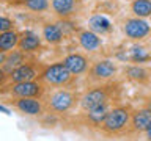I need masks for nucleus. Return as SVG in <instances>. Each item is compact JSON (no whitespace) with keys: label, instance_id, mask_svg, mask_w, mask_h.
<instances>
[{"label":"nucleus","instance_id":"nucleus-1","mask_svg":"<svg viewBox=\"0 0 151 141\" xmlns=\"http://www.w3.org/2000/svg\"><path fill=\"white\" fill-rule=\"evenodd\" d=\"M121 93V85L118 82H106L99 83L96 86L90 88L85 91L80 97V110L82 111H90L93 108H98L101 105L113 103L120 97Z\"/></svg>","mask_w":151,"mask_h":141},{"label":"nucleus","instance_id":"nucleus-2","mask_svg":"<svg viewBox=\"0 0 151 141\" xmlns=\"http://www.w3.org/2000/svg\"><path fill=\"white\" fill-rule=\"evenodd\" d=\"M132 111L134 110L129 105H113L104 119L102 125L99 127V132L106 136L126 135V130L132 118Z\"/></svg>","mask_w":151,"mask_h":141},{"label":"nucleus","instance_id":"nucleus-3","mask_svg":"<svg viewBox=\"0 0 151 141\" xmlns=\"http://www.w3.org/2000/svg\"><path fill=\"white\" fill-rule=\"evenodd\" d=\"M80 97L82 96H79L76 91H71L68 88H58L47 96L44 103L47 111L52 115H66L80 105Z\"/></svg>","mask_w":151,"mask_h":141},{"label":"nucleus","instance_id":"nucleus-4","mask_svg":"<svg viewBox=\"0 0 151 141\" xmlns=\"http://www.w3.org/2000/svg\"><path fill=\"white\" fill-rule=\"evenodd\" d=\"M40 80L52 88H69L76 82V75L69 72V69L63 64V61H58V63L44 66Z\"/></svg>","mask_w":151,"mask_h":141},{"label":"nucleus","instance_id":"nucleus-5","mask_svg":"<svg viewBox=\"0 0 151 141\" xmlns=\"http://www.w3.org/2000/svg\"><path fill=\"white\" fill-rule=\"evenodd\" d=\"M44 82L40 78L30 80V82H21V83H6L2 86V94H8L9 97H36L42 99L46 94Z\"/></svg>","mask_w":151,"mask_h":141},{"label":"nucleus","instance_id":"nucleus-6","mask_svg":"<svg viewBox=\"0 0 151 141\" xmlns=\"http://www.w3.org/2000/svg\"><path fill=\"white\" fill-rule=\"evenodd\" d=\"M44 69V64H38L36 61H27L16 69H13L9 74H2V86L6 83H21L30 82V80L40 78V75Z\"/></svg>","mask_w":151,"mask_h":141},{"label":"nucleus","instance_id":"nucleus-7","mask_svg":"<svg viewBox=\"0 0 151 141\" xmlns=\"http://www.w3.org/2000/svg\"><path fill=\"white\" fill-rule=\"evenodd\" d=\"M118 68L112 60H98L90 66L88 80L94 83H106L116 75Z\"/></svg>","mask_w":151,"mask_h":141},{"label":"nucleus","instance_id":"nucleus-8","mask_svg":"<svg viewBox=\"0 0 151 141\" xmlns=\"http://www.w3.org/2000/svg\"><path fill=\"white\" fill-rule=\"evenodd\" d=\"M9 105L27 116H42L47 110L46 103L36 97H11Z\"/></svg>","mask_w":151,"mask_h":141},{"label":"nucleus","instance_id":"nucleus-9","mask_svg":"<svg viewBox=\"0 0 151 141\" xmlns=\"http://www.w3.org/2000/svg\"><path fill=\"white\" fill-rule=\"evenodd\" d=\"M123 33L131 41H142L151 35V25L142 17H127L123 22Z\"/></svg>","mask_w":151,"mask_h":141},{"label":"nucleus","instance_id":"nucleus-10","mask_svg":"<svg viewBox=\"0 0 151 141\" xmlns=\"http://www.w3.org/2000/svg\"><path fill=\"white\" fill-rule=\"evenodd\" d=\"M83 0H50V9L57 17L71 19L80 13Z\"/></svg>","mask_w":151,"mask_h":141},{"label":"nucleus","instance_id":"nucleus-11","mask_svg":"<svg viewBox=\"0 0 151 141\" xmlns=\"http://www.w3.org/2000/svg\"><path fill=\"white\" fill-rule=\"evenodd\" d=\"M63 64L69 69V72L79 77V75H83L90 70V66H91V61L87 55L80 53V52H73V53H68L63 60Z\"/></svg>","mask_w":151,"mask_h":141},{"label":"nucleus","instance_id":"nucleus-12","mask_svg":"<svg viewBox=\"0 0 151 141\" xmlns=\"http://www.w3.org/2000/svg\"><path fill=\"white\" fill-rule=\"evenodd\" d=\"M113 107V103H107V105H101L98 108H93L90 111H83V115L80 116V121H82V125L88 127V129H96L99 130V127L102 125L106 116L109 115L110 108Z\"/></svg>","mask_w":151,"mask_h":141},{"label":"nucleus","instance_id":"nucleus-13","mask_svg":"<svg viewBox=\"0 0 151 141\" xmlns=\"http://www.w3.org/2000/svg\"><path fill=\"white\" fill-rule=\"evenodd\" d=\"M151 124V110L148 107L139 108L132 111V118L129 122V127L126 130V135L129 133H143Z\"/></svg>","mask_w":151,"mask_h":141},{"label":"nucleus","instance_id":"nucleus-14","mask_svg":"<svg viewBox=\"0 0 151 141\" xmlns=\"http://www.w3.org/2000/svg\"><path fill=\"white\" fill-rule=\"evenodd\" d=\"M28 61V56L21 49H14L8 53H0V63H2V74H9L13 69Z\"/></svg>","mask_w":151,"mask_h":141},{"label":"nucleus","instance_id":"nucleus-15","mask_svg":"<svg viewBox=\"0 0 151 141\" xmlns=\"http://www.w3.org/2000/svg\"><path fill=\"white\" fill-rule=\"evenodd\" d=\"M77 42L83 50L87 52H98L102 49V39L98 33H94L93 30H80L77 33Z\"/></svg>","mask_w":151,"mask_h":141},{"label":"nucleus","instance_id":"nucleus-16","mask_svg":"<svg viewBox=\"0 0 151 141\" xmlns=\"http://www.w3.org/2000/svg\"><path fill=\"white\" fill-rule=\"evenodd\" d=\"M41 47H42V38L38 33L32 31V30H25L21 33L17 49H21L25 53H33V52H38Z\"/></svg>","mask_w":151,"mask_h":141},{"label":"nucleus","instance_id":"nucleus-17","mask_svg":"<svg viewBox=\"0 0 151 141\" xmlns=\"http://www.w3.org/2000/svg\"><path fill=\"white\" fill-rule=\"evenodd\" d=\"M124 75L127 80L139 85H148L151 82V70L140 64H131L124 69Z\"/></svg>","mask_w":151,"mask_h":141},{"label":"nucleus","instance_id":"nucleus-18","mask_svg":"<svg viewBox=\"0 0 151 141\" xmlns=\"http://www.w3.org/2000/svg\"><path fill=\"white\" fill-rule=\"evenodd\" d=\"M42 39L52 46L61 44V41L65 39V31L61 25L54 22H46L42 25Z\"/></svg>","mask_w":151,"mask_h":141},{"label":"nucleus","instance_id":"nucleus-19","mask_svg":"<svg viewBox=\"0 0 151 141\" xmlns=\"http://www.w3.org/2000/svg\"><path fill=\"white\" fill-rule=\"evenodd\" d=\"M21 33L16 30H9L0 33V53H8L14 49H17Z\"/></svg>","mask_w":151,"mask_h":141},{"label":"nucleus","instance_id":"nucleus-20","mask_svg":"<svg viewBox=\"0 0 151 141\" xmlns=\"http://www.w3.org/2000/svg\"><path fill=\"white\" fill-rule=\"evenodd\" d=\"M88 28L98 35H107L112 30V22L104 14H93L88 19Z\"/></svg>","mask_w":151,"mask_h":141},{"label":"nucleus","instance_id":"nucleus-21","mask_svg":"<svg viewBox=\"0 0 151 141\" xmlns=\"http://www.w3.org/2000/svg\"><path fill=\"white\" fill-rule=\"evenodd\" d=\"M131 13L135 17H142V19L151 17V0H132Z\"/></svg>","mask_w":151,"mask_h":141},{"label":"nucleus","instance_id":"nucleus-22","mask_svg":"<svg viewBox=\"0 0 151 141\" xmlns=\"http://www.w3.org/2000/svg\"><path fill=\"white\" fill-rule=\"evenodd\" d=\"M21 5L32 13H47L50 9L49 0H21Z\"/></svg>","mask_w":151,"mask_h":141},{"label":"nucleus","instance_id":"nucleus-23","mask_svg":"<svg viewBox=\"0 0 151 141\" xmlns=\"http://www.w3.org/2000/svg\"><path fill=\"white\" fill-rule=\"evenodd\" d=\"M9 30H14V21L9 19L8 16H2V19H0V33Z\"/></svg>","mask_w":151,"mask_h":141},{"label":"nucleus","instance_id":"nucleus-24","mask_svg":"<svg viewBox=\"0 0 151 141\" xmlns=\"http://www.w3.org/2000/svg\"><path fill=\"white\" fill-rule=\"evenodd\" d=\"M143 135H145V140L146 141H151V124L148 125V129L143 132Z\"/></svg>","mask_w":151,"mask_h":141},{"label":"nucleus","instance_id":"nucleus-25","mask_svg":"<svg viewBox=\"0 0 151 141\" xmlns=\"http://www.w3.org/2000/svg\"><path fill=\"white\" fill-rule=\"evenodd\" d=\"M145 107H148L150 110H151V96L148 97V100H146V105H145Z\"/></svg>","mask_w":151,"mask_h":141},{"label":"nucleus","instance_id":"nucleus-26","mask_svg":"<svg viewBox=\"0 0 151 141\" xmlns=\"http://www.w3.org/2000/svg\"><path fill=\"white\" fill-rule=\"evenodd\" d=\"M6 2H8V0H6Z\"/></svg>","mask_w":151,"mask_h":141},{"label":"nucleus","instance_id":"nucleus-27","mask_svg":"<svg viewBox=\"0 0 151 141\" xmlns=\"http://www.w3.org/2000/svg\"><path fill=\"white\" fill-rule=\"evenodd\" d=\"M131 2H132V0H131Z\"/></svg>","mask_w":151,"mask_h":141}]
</instances>
